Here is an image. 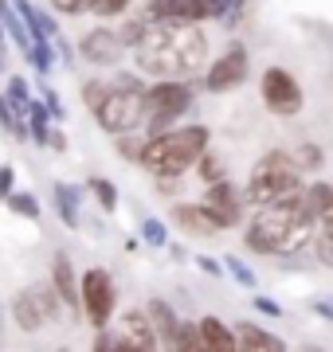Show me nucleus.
I'll use <instances>...</instances> for the list:
<instances>
[{"mask_svg": "<svg viewBox=\"0 0 333 352\" xmlns=\"http://www.w3.org/2000/svg\"><path fill=\"white\" fill-rule=\"evenodd\" d=\"M138 71L153 78H193L208 67V36L200 24H145L133 43Z\"/></svg>", "mask_w": 333, "mask_h": 352, "instance_id": "f257e3e1", "label": "nucleus"}, {"mask_svg": "<svg viewBox=\"0 0 333 352\" xmlns=\"http://www.w3.org/2000/svg\"><path fill=\"white\" fill-rule=\"evenodd\" d=\"M310 227H314V219L302 212L298 196L279 204H259L255 219L247 223L244 243L255 254H294L310 243Z\"/></svg>", "mask_w": 333, "mask_h": 352, "instance_id": "f03ea898", "label": "nucleus"}, {"mask_svg": "<svg viewBox=\"0 0 333 352\" xmlns=\"http://www.w3.org/2000/svg\"><path fill=\"white\" fill-rule=\"evenodd\" d=\"M208 141H212L208 126H173V129H165V133H153V138L141 141L138 164L145 173L169 176V180H173V176L189 173V168L204 157Z\"/></svg>", "mask_w": 333, "mask_h": 352, "instance_id": "7ed1b4c3", "label": "nucleus"}, {"mask_svg": "<svg viewBox=\"0 0 333 352\" xmlns=\"http://www.w3.org/2000/svg\"><path fill=\"white\" fill-rule=\"evenodd\" d=\"M302 164L282 149L263 153L255 164H251V176H247V204H279L290 200V196H302Z\"/></svg>", "mask_w": 333, "mask_h": 352, "instance_id": "20e7f679", "label": "nucleus"}, {"mask_svg": "<svg viewBox=\"0 0 333 352\" xmlns=\"http://www.w3.org/2000/svg\"><path fill=\"white\" fill-rule=\"evenodd\" d=\"M94 122L103 133L110 138H122V133H133L138 126H145V87H122V82H110L106 98L94 106Z\"/></svg>", "mask_w": 333, "mask_h": 352, "instance_id": "39448f33", "label": "nucleus"}, {"mask_svg": "<svg viewBox=\"0 0 333 352\" xmlns=\"http://www.w3.org/2000/svg\"><path fill=\"white\" fill-rule=\"evenodd\" d=\"M193 110V87L184 78H157L145 87V129L149 138L177 126V118Z\"/></svg>", "mask_w": 333, "mask_h": 352, "instance_id": "423d86ee", "label": "nucleus"}, {"mask_svg": "<svg viewBox=\"0 0 333 352\" xmlns=\"http://www.w3.org/2000/svg\"><path fill=\"white\" fill-rule=\"evenodd\" d=\"M59 305L63 302H59V294H55L52 282H36V286L20 289L12 298V317L24 333H43L59 317Z\"/></svg>", "mask_w": 333, "mask_h": 352, "instance_id": "0eeeda50", "label": "nucleus"}, {"mask_svg": "<svg viewBox=\"0 0 333 352\" xmlns=\"http://www.w3.org/2000/svg\"><path fill=\"white\" fill-rule=\"evenodd\" d=\"M78 294H83V314L94 329L110 325V317H114V305H118V286L114 278L106 274L103 266H90L83 282H78Z\"/></svg>", "mask_w": 333, "mask_h": 352, "instance_id": "6e6552de", "label": "nucleus"}, {"mask_svg": "<svg viewBox=\"0 0 333 352\" xmlns=\"http://www.w3.org/2000/svg\"><path fill=\"white\" fill-rule=\"evenodd\" d=\"M259 94H263V102H267V110L279 113V118H294V113H302V102H306V94H302V87H298V78L290 75L286 67H267L263 78H259Z\"/></svg>", "mask_w": 333, "mask_h": 352, "instance_id": "1a4fd4ad", "label": "nucleus"}, {"mask_svg": "<svg viewBox=\"0 0 333 352\" xmlns=\"http://www.w3.org/2000/svg\"><path fill=\"white\" fill-rule=\"evenodd\" d=\"M247 71H251V55H247V47L244 43H231L219 59H212V63L204 67L200 87H204L208 94H228V90L244 87Z\"/></svg>", "mask_w": 333, "mask_h": 352, "instance_id": "9d476101", "label": "nucleus"}, {"mask_svg": "<svg viewBox=\"0 0 333 352\" xmlns=\"http://www.w3.org/2000/svg\"><path fill=\"white\" fill-rule=\"evenodd\" d=\"M126 39H122V32H114V28H90L87 36L78 39V59L90 67H118L122 59H126Z\"/></svg>", "mask_w": 333, "mask_h": 352, "instance_id": "9b49d317", "label": "nucleus"}, {"mask_svg": "<svg viewBox=\"0 0 333 352\" xmlns=\"http://www.w3.org/2000/svg\"><path fill=\"white\" fill-rule=\"evenodd\" d=\"M244 200H247V192H239L228 176H224L216 184H208L204 208L216 215L219 223H224V231H228V227H239V219H244Z\"/></svg>", "mask_w": 333, "mask_h": 352, "instance_id": "f8f14e48", "label": "nucleus"}, {"mask_svg": "<svg viewBox=\"0 0 333 352\" xmlns=\"http://www.w3.org/2000/svg\"><path fill=\"white\" fill-rule=\"evenodd\" d=\"M145 20L149 24H204L208 0H149Z\"/></svg>", "mask_w": 333, "mask_h": 352, "instance_id": "ddd939ff", "label": "nucleus"}, {"mask_svg": "<svg viewBox=\"0 0 333 352\" xmlns=\"http://www.w3.org/2000/svg\"><path fill=\"white\" fill-rule=\"evenodd\" d=\"M114 337H118V349H157L161 340H157L153 333V321H149V314L145 309H129V314L118 317L114 325Z\"/></svg>", "mask_w": 333, "mask_h": 352, "instance_id": "4468645a", "label": "nucleus"}, {"mask_svg": "<svg viewBox=\"0 0 333 352\" xmlns=\"http://www.w3.org/2000/svg\"><path fill=\"white\" fill-rule=\"evenodd\" d=\"M173 223H177L184 235H196V239H212V235L224 231V223L204 208V200L200 204H173Z\"/></svg>", "mask_w": 333, "mask_h": 352, "instance_id": "2eb2a0df", "label": "nucleus"}, {"mask_svg": "<svg viewBox=\"0 0 333 352\" xmlns=\"http://www.w3.org/2000/svg\"><path fill=\"white\" fill-rule=\"evenodd\" d=\"M52 286L71 314H83V294H78V278H75V266H71L67 251H55V258H52Z\"/></svg>", "mask_w": 333, "mask_h": 352, "instance_id": "dca6fc26", "label": "nucleus"}, {"mask_svg": "<svg viewBox=\"0 0 333 352\" xmlns=\"http://www.w3.org/2000/svg\"><path fill=\"white\" fill-rule=\"evenodd\" d=\"M145 314L153 321V333L161 340V349H177V337H180V317L177 309L165 302V298H153V302L145 305Z\"/></svg>", "mask_w": 333, "mask_h": 352, "instance_id": "f3484780", "label": "nucleus"}, {"mask_svg": "<svg viewBox=\"0 0 333 352\" xmlns=\"http://www.w3.org/2000/svg\"><path fill=\"white\" fill-rule=\"evenodd\" d=\"M196 329H200V340H204V349H212V352H235L239 349V340H235V329H228L219 317H200L196 321Z\"/></svg>", "mask_w": 333, "mask_h": 352, "instance_id": "a211bd4d", "label": "nucleus"}, {"mask_svg": "<svg viewBox=\"0 0 333 352\" xmlns=\"http://www.w3.org/2000/svg\"><path fill=\"white\" fill-rule=\"evenodd\" d=\"M235 340H239V349H247V352H279V349H286L275 333L259 329L255 321H239V325H235Z\"/></svg>", "mask_w": 333, "mask_h": 352, "instance_id": "6ab92c4d", "label": "nucleus"}, {"mask_svg": "<svg viewBox=\"0 0 333 352\" xmlns=\"http://www.w3.org/2000/svg\"><path fill=\"white\" fill-rule=\"evenodd\" d=\"M16 4V12L24 16V24H28V32L36 39H59V24L52 20V12H39L32 0H12Z\"/></svg>", "mask_w": 333, "mask_h": 352, "instance_id": "aec40b11", "label": "nucleus"}, {"mask_svg": "<svg viewBox=\"0 0 333 352\" xmlns=\"http://www.w3.org/2000/svg\"><path fill=\"white\" fill-rule=\"evenodd\" d=\"M52 196H55V212H59V219H63L71 231H78V227H83V212H78V188H71V184H52Z\"/></svg>", "mask_w": 333, "mask_h": 352, "instance_id": "412c9836", "label": "nucleus"}, {"mask_svg": "<svg viewBox=\"0 0 333 352\" xmlns=\"http://www.w3.org/2000/svg\"><path fill=\"white\" fill-rule=\"evenodd\" d=\"M28 133H32V141L36 145H47V138H52V110H47V102L43 98H32V106H28Z\"/></svg>", "mask_w": 333, "mask_h": 352, "instance_id": "4be33fe9", "label": "nucleus"}, {"mask_svg": "<svg viewBox=\"0 0 333 352\" xmlns=\"http://www.w3.org/2000/svg\"><path fill=\"white\" fill-rule=\"evenodd\" d=\"M298 200H302V212H306L310 219H318V215L325 212V204L333 200V184L314 180V184H306V188H302V196H298Z\"/></svg>", "mask_w": 333, "mask_h": 352, "instance_id": "5701e85b", "label": "nucleus"}, {"mask_svg": "<svg viewBox=\"0 0 333 352\" xmlns=\"http://www.w3.org/2000/svg\"><path fill=\"white\" fill-rule=\"evenodd\" d=\"M52 43H55V39H36V43H32V51H28V63L36 67L39 75H47V71L55 67V59H59V51H55Z\"/></svg>", "mask_w": 333, "mask_h": 352, "instance_id": "b1692460", "label": "nucleus"}, {"mask_svg": "<svg viewBox=\"0 0 333 352\" xmlns=\"http://www.w3.org/2000/svg\"><path fill=\"white\" fill-rule=\"evenodd\" d=\"M87 192L98 200V208H103V212H114V208H118V188L106 180V176H90V180H87Z\"/></svg>", "mask_w": 333, "mask_h": 352, "instance_id": "393cba45", "label": "nucleus"}, {"mask_svg": "<svg viewBox=\"0 0 333 352\" xmlns=\"http://www.w3.org/2000/svg\"><path fill=\"white\" fill-rule=\"evenodd\" d=\"M4 204H8V212H16V215H24V219H39V200L32 196V192H8L4 196Z\"/></svg>", "mask_w": 333, "mask_h": 352, "instance_id": "a878e982", "label": "nucleus"}, {"mask_svg": "<svg viewBox=\"0 0 333 352\" xmlns=\"http://www.w3.org/2000/svg\"><path fill=\"white\" fill-rule=\"evenodd\" d=\"M141 239H145V247H169V227H165V219L145 215V219H141Z\"/></svg>", "mask_w": 333, "mask_h": 352, "instance_id": "bb28decb", "label": "nucleus"}, {"mask_svg": "<svg viewBox=\"0 0 333 352\" xmlns=\"http://www.w3.org/2000/svg\"><path fill=\"white\" fill-rule=\"evenodd\" d=\"M224 266H228V274L235 278V282H239V286L255 289V270H251V266H247L244 258H239V254H228V258H224Z\"/></svg>", "mask_w": 333, "mask_h": 352, "instance_id": "cd10ccee", "label": "nucleus"}, {"mask_svg": "<svg viewBox=\"0 0 333 352\" xmlns=\"http://www.w3.org/2000/svg\"><path fill=\"white\" fill-rule=\"evenodd\" d=\"M294 161L302 164V173H318L325 157H321V149L314 145V141H302V145H298V153H294Z\"/></svg>", "mask_w": 333, "mask_h": 352, "instance_id": "c85d7f7f", "label": "nucleus"}, {"mask_svg": "<svg viewBox=\"0 0 333 352\" xmlns=\"http://www.w3.org/2000/svg\"><path fill=\"white\" fill-rule=\"evenodd\" d=\"M196 168H200V180H204V184L224 180V164H219V157H212V153H204V157L196 161Z\"/></svg>", "mask_w": 333, "mask_h": 352, "instance_id": "c756f323", "label": "nucleus"}, {"mask_svg": "<svg viewBox=\"0 0 333 352\" xmlns=\"http://www.w3.org/2000/svg\"><path fill=\"white\" fill-rule=\"evenodd\" d=\"M177 349H184V352H204V340H200V329H196V325H180Z\"/></svg>", "mask_w": 333, "mask_h": 352, "instance_id": "7c9ffc66", "label": "nucleus"}, {"mask_svg": "<svg viewBox=\"0 0 333 352\" xmlns=\"http://www.w3.org/2000/svg\"><path fill=\"white\" fill-rule=\"evenodd\" d=\"M106 90H110V82H103V78H90L87 87H83V102H87V110H94V106L106 98Z\"/></svg>", "mask_w": 333, "mask_h": 352, "instance_id": "2f4dec72", "label": "nucleus"}, {"mask_svg": "<svg viewBox=\"0 0 333 352\" xmlns=\"http://www.w3.org/2000/svg\"><path fill=\"white\" fill-rule=\"evenodd\" d=\"M52 8L63 16H83V12H94V0H52Z\"/></svg>", "mask_w": 333, "mask_h": 352, "instance_id": "473e14b6", "label": "nucleus"}, {"mask_svg": "<svg viewBox=\"0 0 333 352\" xmlns=\"http://www.w3.org/2000/svg\"><path fill=\"white\" fill-rule=\"evenodd\" d=\"M126 8H129V0H94V16H103V20L122 16Z\"/></svg>", "mask_w": 333, "mask_h": 352, "instance_id": "72a5a7b5", "label": "nucleus"}, {"mask_svg": "<svg viewBox=\"0 0 333 352\" xmlns=\"http://www.w3.org/2000/svg\"><path fill=\"white\" fill-rule=\"evenodd\" d=\"M314 231H318V235H325V239H333V200L325 204V212L314 219Z\"/></svg>", "mask_w": 333, "mask_h": 352, "instance_id": "f704fd0d", "label": "nucleus"}, {"mask_svg": "<svg viewBox=\"0 0 333 352\" xmlns=\"http://www.w3.org/2000/svg\"><path fill=\"white\" fill-rule=\"evenodd\" d=\"M314 251H318L321 266H333V239H325V235H314Z\"/></svg>", "mask_w": 333, "mask_h": 352, "instance_id": "c9c22d12", "label": "nucleus"}, {"mask_svg": "<svg viewBox=\"0 0 333 352\" xmlns=\"http://www.w3.org/2000/svg\"><path fill=\"white\" fill-rule=\"evenodd\" d=\"M43 102H47V110H52V118H55V122H59V118H67V110H63V98H59V94H55L52 87L43 90Z\"/></svg>", "mask_w": 333, "mask_h": 352, "instance_id": "e433bc0d", "label": "nucleus"}, {"mask_svg": "<svg viewBox=\"0 0 333 352\" xmlns=\"http://www.w3.org/2000/svg\"><path fill=\"white\" fill-rule=\"evenodd\" d=\"M118 153H122L126 161H138V157H141V145L129 138V133H122V141H118Z\"/></svg>", "mask_w": 333, "mask_h": 352, "instance_id": "4c0bfd02", "label": "nucleus"}, {"mask_svg": "<svg viewBox=\"0 0 333 352\" xmlns=\"http://www.w3.org/2000/svg\"><path fill=\"white\" fill-rule=\"evenodd\" d=\"M12 184H16V168L12 164H0V200L12 192Z\"/></svg>", "mask_w": 333, "mask_h": 352, "instance_id": "58836bf2", "label": "nucleus"}, {"mask_svg": "<svg viewBox=\"0 0 333 352\" xmlns=\"http://www.w3.org/2000/svg\"><path fill=\"white\" fill-rule=\"evenodd\" d=\"M196 266H200L208 278H219V274H224V266H219L216 258H208V254H196Z\"/></svg>", "mask_w": 333, "mask_h": 352, "instance_id": "ea45409f", "label": "nucleus"}, {"mask_svg": "<svg viewBox=\"0 0 333 352\" xmlns=\"http://www.w3.org/2000/svg\"><path fill=\"white\" fill-rule=\"evenodd\" d=\"M255 309H259V314H267V317H279L282 314L279 302H270V298H255Z\"/></svg>", "mask_w": 333, "mask_h": 352, "instance_id": "a19ab883", "label": "nucleus"}, {"mask_svg": "<svg viewBox=\"0 0 333 352\" xmlns=\"http://www.w3.org/2000/svg\"><path fill=\"white\" fill-rule=\"evenodd\" d=\"M47 145H52L55 153H63V149H67V138H63V129H52V138H47Z\"/></svg>", "mask_w": 333, "mask_h": 352, "instance_id": "79ce46f5", "label": "nucleus"}, {"mask_svg": "<svg viewBox=\"0 0 333 352\" xmlns=\"http://www.w3.org/2000/svg\"><path fill=\"white\" fill-rule=\"evenodd\" d=\"M314 314L325 317V321H333V305L330 302H314Z\"/></svg>", "mask_w": 333, "mask_h": 352, "instance_id": "37998d69", "label": "nucleus"}, {"mask_svg": "<svg viewBox=\"0 0 333 352\" xmlns=\"http://www.w3.org/2000/svg\"><path fill=\"white\" fill-rule=\"evenodd\" d=\"M165 251L173 254V258H177V263H184V258H189V251H184V247H177V243H169Z\"/></svg>", "mask_w": 333, "mask_h": 352, "instance_id": "c03bdc74", "label": "nucleus"}, {"mask_svg": "<svg viewBox=\"0 0 333 352\" xmlns=\"http://www.w3.org/2000/svg\"><path fill=\"white\" fill-rule=\"evenodd\" d=\"M0 337H4V305H0Z\"/></svg>", "mask_w": 333, "mask_h": 352, "instance_id": "a18cd8bd", "label": "nucleus"}, {"mask_svg": "<svg viewBox=\"0 0 333 352\" xmlns=\"http://www.w3.org/2000/svg\"><path fill=\"white\" fill-rule=\"evenodd\" d=\"M4 36H8V32H4V24H0V51H4Z\"/></svg>", "mask_w": 333, "mask_h": 352, "instance_id": "49530a36", "label": "nucleus"}]
</instances>
